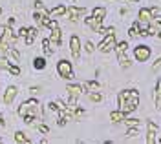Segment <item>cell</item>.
Here are the masks:
<instances>
[{
  "mask_svg": "<svg viewBox=\"0 0 161 144\" xmlns=\"http://www.w3.org/2000/svg\"><path fill=\"white\" fill-rule=\"evenodd\" d=\"M139 104V93L136 90H125L119 93V110L123 113L134 111Z\"/></svg>",
  "mask_w": 161,
  "mask_h": 144,
  "instance_id": "1",
  "label": "cell"
},
{
  "mask_svg": "<svg viewBox=\"0 0 161 144\" xmlns=\"http://www.w3.org/2000/svg\"><path fill=\"white\" fill-rule=\"evenodd\" d=\"M39 111H40V110H39V102H37V100H33V99L28 100V102H24L19 108V115H20V117H26V115H31V117H33V115H37Z\"/></svg>",
  "mask_w": 161,
  "mask_h": 144,
  "instance_id": "2",
  "label": "cell"
},
{
  "mask_svg": "<svg viewBox=\"0 0 161 144\" xmlns=\"http://www.w3.org/2000/svg\"><path fill=\"white\" fill-rule=\"evenodd\" d=\"M57 71L62 79H71L73 77V69H71V62L68 60H60L57 64Z\"/></svg>",
  "mask_w": 161,
  "mask_h": 144,
  "instance_id": "3",
  "label": "cell"
},
{
  "mask_svg": "<svg viewBox=\"0 0 161 144\" xmlns=\"http://www.w3.org/2000/svg\"><path fill=\"white\" fill-rule=\"evenodd\" d=\"M114 48H115V35H114V33H108L106 39L99 44V49L103 53H110Z\"/></svg>",
  "mask_w": 161,
  "mask_h": 144,
  "instance_id": "4",
  "label": "cell"
},
{
  "mask_svg": "<svg viewBox=\"0 0 161 144\" xmlns=\"http://www.w3.org/2000/svg\"><path fill=\"white\" fill-rule=\"evenodd\" d=\"M134 57H136L139 62L148 60V57H150V49H148L147 46H137V48L134 49Z\"/></svg>",
  "mask_w": 161,
  "mask_h": 144,
  "instance_id": "5",
  "label": "cell"
},
{
  "mask_svg": "<svg viewBox=\"0 0 161 144\" xmlns=\"http://www.w3.org/2000/svg\"><path fill=\"white\" fill-rule=\"evenodd\" d=\"M158 126L154 122H148V126H147V142L148 144H154L158 142Z\"/></svg>",
  "mask_w": 161,
  "mask_h": 144,
  "instance_id": "6",
  "label": "cell"
},
{
  "mask_svg": "<svg viewBox=\"0 0 161 144\" xmlns=\"http://www.w3.org/2000/svg\"><path fill=\"white\" fill-rule=\"evenodd\" d=\"M70 48H71V55L75 57V59H79V53H80V40L77 35H73L70 39Z\"/></svg>",
  "mask_w": 161,
  "mask_h": 144,
  "instance_id": "7",
  "label": "cell"
},
{
  "mask_svg": "<svg viewBox=\"0 0 161 144\" xmlns=\"http://www.w3.org/2000/svg\"><path fill=\"white\" fill-rule=\"evenodd\" d=\"M84 22H86V26H90L95 33H101V29H103V28H101V20L99 18H95V17H88Z\"/></svg>",
  "mask_w": 161,
  "mask_h": 144,
  "instance_id": "8",
  "label": "cell"
},
{
  "mask_svg": "<svg viewBox=\"0 0 161 144\" xmlns=\"http://www.w3.org/2000/svg\"><path fill=\"white\" fill-rule=\"evenodd\" d=\"M66 13H68V15H70V20H77V18H79L80 15H84V8H70V9L66 11Z\"/></svg>",
  "mask_w": 161,
  "mask_h": 144,
  "instance_id": "9",
  "label": "cell"
},
{
  "mask_svg": "<svg viewBox=\"0 0 161 144\" xmlns=\"http://www.w3.org/2000/svg\"><path fill=\"white\" fill-rule=\"evenodd\" d=\"M15 97H17V88H9V90L6 91V95H4V102H6V104H11Z\"/></svg>",
  "mask_w": 161,
  "mask_h": 144,
  "instance_id": "10",
  "label": "cell"
},
{
  "mask_svg": "<svg viewBox=\"0 0 161 144\" xmlns=\"http://www.w3.org/2000/svg\"><path fill=\"white\" fill-rule=\"evenodd\" d=\"M66 11H68V9H66L64 6H57V8H53V9L50 11V17H51V18H55V17H62Z\"/></svg>",
  "mask_w": 161,
  "mask_h": 144,
  "instance_id": "11",
  "label": "cell"
},
{
  "mask_svg": "<svg viewBox=\"0 0 161 144\" xmlns=\"http://www.w3.org/2000/svg\"><path fill=\"white\" fill-rule=\"evenodd\" d=\"M35 37H37V29L35 28H28V35H26V44L31 46L33 40H35Z\"/></svg>",
  "mask_w": 161,
  "mask_h": 144,
  "instance_id": "12",
  "label": "cell"
},
{
  "mask_svg": "<svg viewBox=\"0 0 161 144\" xmlns=\"http://www.w3.org/2000/svg\"><path fill=\"white\" fill-rule=\"evenodd\" d=\"M154 17H152V13H150V9H141L139 11V20L141 22H150Z\"/></svg>",
  "mask_w": 161,
  "mask_h": 144,
  "instance_id": "13",
  "label": "cell"
},
{
  "mask_svg": "<svg viewBox=\"0 0 161 144\" xmlns=\"http://www.w3.org/2000/svg\"><path fill=\"white\" fill-rule=\"evenodd\" d=\"M50 42H53V44H60V29L59 28H53V29H51Z\"/></svg>",
  "mask_w": 161,
  "mask_h": 144,
  "instance_id": "14",
  "label": "cell"
},
{
  "mask_svg": "<svg viewBox=\"0 0 161 144\" xmlns=\"http://www.w3.org/2000/svg\"><path fill=\"white\" fill-rule=\"evenodd\" d=\"M128 49V44L126 42H119V44H115V51H117V57H123L125 53Z\"/></svg>",
  "mask_w": 161,
  "mask_h": 144,
  "instance_id": "15",
  "label": "cell"
},
{
  "mask_svg": "<svg viewBox=\"0 0 161 144\" xmlns=\"http://www.w3.org/2000/svg\"><path fill=\"white\" fill-rule=\"evenodd\" d=\"M125 115L126 113H123V111H112V115H110V119L114 121V122H121V121H125Z\"/></svg>",
  "mask_w": 161,
  "mask_h": 144,
  "instance_id": "16",
  "label": "cell"
},
{
  "mask_svg": "<svg viewBox=\"0 0 161 144\" xmlns=\"http://www.w3.org/2000/svg\"><path fill=\"white\" fill-rule=\"evenodd\" d=\"M15 141L20 144H26V142H30V137H26V133H22V131H17L15 133Z\"/></svg>",
  "mask_w": 161,
  "mask_h": 144,
  "instance_id": "17",
  "label": "cell"
},
{
  "mask_svg": "<svg viewBox=\"0 0 161 144\" xmlns=\"http://www.w3.org/2000/svg\"><path fill=\"white\" fill-rule=\"evenodd\" d=\"M156 106L161 110V80H158V86H156Z\"/></svg>",
  "mask_w": 161,
  "mask_h": 144,
  "instance_id": "18",
  "label": "cell"
},
{
  "mask_svg": "<svg viewBox=\"0 0 161 144\" xmlns=\"http://www.w3.org/2000/svg\"><path fill=\"white\" fill-rule=\"evenodd\" d=\"M104 15H106L104 8H95V9H93V13H92V17H95V18H99V20H103V18H104Z\"/></svg>",
  "mask_w": 161,
  "mask_h": 144,
  "instance_id": "19",
  "label": "cell"
},
{
  "mask_svg": "<svg viewBox=\"0 0 161 144\" xmlns=\"http://www.w3.org/2000/svg\"><path fill=\"white\" fill-rule=\"evenodd\" d=\"M6 53L9 55L11 59H13V62H19L20 55H19V51H17V49H13V48H8V49H6Z\"/></svg>",
  "mask_w": 161,
  "mask_h": 144,
  "instance_id": "20",
  "label": "cell"
},
{
  "mask_svg": "<svg viewBox=\"0 0 161 144\" xmlns=\"http://www.w3.org/2000/svg\"><path fill=\"white\" fill-rule=\"evenodd\" d=\"M139 33H141V29H139V22H134V26L130 28L128 35H130V37H137Z\"/></svg>",
  "mask_w": 161,
  "mask_h": 144,
  "instance_id": "21",
  "label": "cell"
},
{
  "mask_svg": "<svg viewBox=\"0 0 161 144\" xmlns=\"http://www.w3.org/2000/svg\"><path fill=\"white\" fill-rule=\"evenodd\" d=\"M84 90H93V91H99L101 86H99V82L92 80V82H86V84H84Z\"/></svg>",
  "mask_w": 161,
  "mask_h": 144,
  "instance_id": "22",
  "label": "cell"
},
{
  "mask_svg": "<svg viewBox=\"0 0 161 144\" xmlns=\"http://www.w3.org/2000/svg\"><path fill=\"white\" fill-rule=\"evenodd\" d=\"M33 66H35V68H37V69H44V68H46V60H44V59H35V62H33Z\"/></svg>",
  "mask_w": 161,
  "mask_h": 144,
  "instance_id": "23",
  "label": "cell"
},
{
  "mask_svg": "<svg viewBox=\"0 0 161 144\" xmlns=\"http://www.w3.org/2000/svg\"><path fill=\"white\" fill-rule=\"evenodd\" d=\"M119 62H121V68H125V69H126V68H130V64H132V62L126 59V55L119 57Z\"/></svg>",
  "mask_w": 161,
  "mask_h": 144,
  "instance_id": "24",
  "label": "cell"
},
{
  "mask_svg": "<svg viewBox=\"0 0 161 144\" xmlns=\"http://www.w3.org/2000/svg\"><path fill=\"white\" fill-rule=\"evenodd\" d=\"M35 9L39 11V13H42V15H48V13H46V9H44V4H42L40 0H37V2H35Z\"/></svg>",
  "mask_w": 161,
  "mask_h": 144,
  "instance_id": "25",
  "label": "cell"
},
{
  "mask_svg": "<svg viewBox=\"0 0 161 144\" xmlns=\"http://www.w3.org/2000/svg\"><path fill=\"white\" fill-rule=\"evenodd\" d=\"M125 122H126V126H130V128L139 126V121H137V119H125Z\"/></svg>",
  "mask_w": 161,
  "mask_h": 144,
  "instance_id": "26",
  "label": "cell"
},
{
  "mask_svg": "<svg viewBox=\"0 0 161 144\" xmlns=\"http://www.w3.org/2000/svg\"><path fill=\"white\" fill-rule=\"evenodd\" d=\"M42 48H44V51H46V55H50L53 49L50 48V40H42Z\"/></svg>",
  "mask_w": 161,
  "mask_h": 144,
  "instance_id": "27",
  "label": "cell"
},
{
  "mask_svg": "<svg viewBox=\"0 0 161 144\" xmlns=\"http://www.w3.org/2000/svg\"><path fill=\"white\" fill-rule=\"evenodd\" d=\"M11 64H9V60L8 59H0V68H4V69H8Z\"/></svg>",
  "mask_w": 161,
  "mask_h": 144,
  "instance_id": "28",
  "label": "cell"
},
{
  "mask_svg": "<svg viewBox=\"0 0 161 144\" xmlns=\"http://www.w3.org/2000/svg\"><path fill=\"white\" fill-rule=\"evenodd\" d=\"M8 69H9V73H11V75H20V69L17 68V66H9Z\"/></svg>",
  "mask_w": 161,
  "mask_h": 144,
  "instance_id": "29",
  "label": "cell"
},
{
  "mask_svg": "<svg viewBox=\"0 0 161 144\" xmlns=\"http://www.w3.org/2000/svg\"><path fill=\"white\" fill-rule=\"evenodd\" d=\"M84 49H86V51H88V53H92V51H93V49H95V48H93V44H92V42L88 40V42H86V44H84Z\"/></svg>",
  "mask_w": 161,
  "mask_h": 144,
  "instance_id": "30",
  "label": "cell"
},
{
  "mask_svg": "<svg viewBox=\"0 0 161 144\" xmlns=\"http://www.w3.org/2000/svg\"><path fill=\"white\" fill-rule=\"evenodd\" d=\"M90 100H93V102H99V100H101V95H99V93H92V95H90Z\"/></svg>",
  "mask_w": 161,
  "mask_h": 144,
  "instance_id": "31",
  "label": "cell"
},
{
  "mask_svg": "<svg viewBox=\"0 0 161 144\" xmlns=\"http://www.w3.org/2000/svg\"><path fill=\"white\" fill-rule=\"evenodd\" d=\"M48 28H51V29H53V28H59L57 20H51V18H50V22H48Z\"/></svg>",
  "mask_w": 161,
  "mask_h": 144,
  "instance_id": "32",
  "label": "cell"
},
{
  "mask_svg": "<svg viewBox=\"0 0 161 144\" xmlns=\"http://www.w3.org/2000/svg\"><path fill=\"white\" fill-rule=\"evenodd\" d=\"M128 137H136V135H137V131H136V128H130V130H128Z\"/></svg>",
  "mask_w": 161,
  "mask_h": 144,
  "instance_id": "33",
  "label": "cell"
},
{
  "mask_svg": "<svg viewBox=\"0 0 161 144\" xmlns=\"http://www.w3.org/2000/svg\"><path fill=\"white\" fill-rule=\"evenodd\" d=\"M19 35H20V37H26V35H28V28H20Z\"/></svg>",
  "mask_w": 161,
  "mask_h": 144,
  "instance_id": "34",
  "label": "cell"
},
{
  "mask_svg": "<svg viewBox=\"0 0 161 144\" xmlns=\"http://www.w3.org/2000/svg\"><path fill=\"white\" fill-rule=\"evenodd\" d=\"M39 130L42 131V133H48V131H50V130H48V126H44V124H40V126H39Z\"/></svg>",
  "mask_w": 161,
  "mask_h": 144,
  "instance_id": "35",
  "label": "cell"
},
{
  "mask_svg": "<svg viewBox=\"0 0 161 144\" xmlns=\"http://www.w3.org/2000/svg\"><path fill=\"white\" fill-rule=\"evenodd\" d=\"M150 13H152V17H158L159 9H158V8H150Z\"/></svg>",
  "mask_w": 161,
  "mask_h": 144,
  "instance_id": "36",
  "label": "cell"
},
{
  "mask_svg": "<svg viewBox=\"0 0 161 144\" xmlns=\"http://www.w3.org/2000/svg\"><path fill=\"white\" fill-rule=\"evenodd\" d=\"M159 66H161V59H158V60L154 62V66H152V68H154V69H158Z\"/></svg>",
  "mask_w": 161,
  "mask_h": 144,
  "instance_id": "37",
  "label": "cell"
},
{
  "mask_svg": "<svg viewBox=\"0 0 161 144\" xmlns=\"http://www.w3.org/2000/svg\"><path fill=\"white\" fill-rule=\"evenodd\" d=\"M8 26H9V28H13V26H15V18H9V20H8Z\"/></svg>",
  "mask_w": 161,
  "mask_h": 144,
  "instance_id": "38",
  "label": "cell"
},
{
  "mask_svg": "<svg viewBox=\"0 0 161 144\" xmlns=\"http://www.w3.org/2000/svg\"><path fill=\"white\" fill-rule=\"evenodd\" d=\"M30 91H31V93H33V95H35V93H40V90H39V88H31Z\"/></svg>",
  "mask_w": 161,
  "mask_h": 144,
  "instance_id": "39",
  "label": "cell"
},
{
  "mask_svg": "<svg viewBox=\"0 0 161 144\" xmlns=\"http://www.w3.org/2000/svg\"><path fill=\"white\" fill-rule=\"evenodd\" d=\"M4 31H6V28H0V39H2V35H4Z\"/></svg>",
  "mask_w": 161,
  "mask_h": 144,
  "instance_id": "40",
  "label": "cell"
},
{
  "mask_svg": "<svg viewBox=\"0 0 161 144\" xmlns=\"http://www.w3.org/2000/svg\"><path fill=\"white\" fill-rule=\"evenodd\" d=\"M158 142H161V135H159V137H158Z\"/></svg>",
  "mask_w": 161,
  "mask_h": 144,
  "instance_id": "41",
  "label": "cell"
},
{
  "mask_svg": "<svg viewBox=\"0 0 161 144\" xmlns=\"http://www.w3.org/2000/svg\"><path fill=\"white\" fill-rule=\"evenodd\" d=\"M0 124H2V115H0Z\"/></svg>",
  "mask_w": 161,
  "mask_h": 144,
  "instance_id": "42",
  "label": "cell"
},
{
  "mask_svg": "<svg viewBox=\"0 0 161 144\" xmlns=\"http://www.w3.org/2000/svg\"><path fill=\"white\" fill-rule=\"evenodd\" d=\"M134 2H137V0H134Z\"/></svg>",
  "mask_w": 161,
  "mask_h": 144,
  "instance_id": "43",
  "label": "cell"
},
{
  "mask_svg": "<svg viewBox=\"0 0 161 144\" xmlns=\"http://www.w3.org/2000/svg\"><path fill=\"white\" fill-rule=\"evenodd\" d=\"M0 13H2V9H0Z\"/></svg>",
  "mask_w": 161,
  "mask_h": 144,
  "instance_id": "44",
  "label": "cell"
}]
</instances>
